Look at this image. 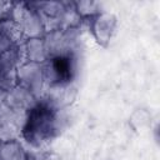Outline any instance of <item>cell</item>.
Returning <instances> with one entry per match:
<instances>
[{"instance_id":"obj_1","label":"cell","mask_w":160,"mask_h":160,"mask_svg":"<svg viewBox=\"0 0 160 160\" xmlns=\"http://www.w3.org/2000/svg\"><path fill=\"white\" fill-rule=\"evenodd\" d=\"M54 68L60 76H68L70 72V62L64 58H58L54 62Z\"/></svg>"}]
</instances>
